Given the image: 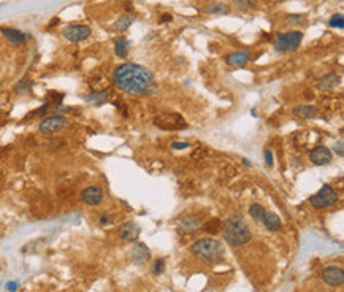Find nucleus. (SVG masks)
<instances>
[{"mask_svg":"<svg viewBox=\"0 0 344 292\" xmlns=\"http://www.w3.org/2000/svg\"><path fill=\"white\" fill-rule=\"evenodd\" d=\"M190 251L201 260H206V262H217V260L224 257L222 243H220L219 240L210 238V237L197 240L195 243H192V246H190Z\"/></svg>","mask_w":344,"mask_h":292,"instance_id":"obj_3","label":"nucleus"},{"mask_svg":"<svg viewBox=\"0 0 344 292\" xmlns=\"http://www.w3.org/2000/svg\"><path fill=\"white\" fill-rule=\"evenodd\" d=\"M29 91H30V81H21L16 86V92H19V94H26Z\"/></svg>","mask_w":344,"mask_h":292,"instance_id":"obj_30","label":"nucleus"},{"mask_svg":"<svg viewBox=\"0 0 344 292\" xmlns=\"http://www.w3.org/2000/svg\"><path fill=\"white\" fill-rule=\"evenodd\" d=\"M113 81L121 92L128 96L147 94L154 88V78L146 67L133 62H126L114 68Z\"/></svg>","mask_w":344,"mask_h":292,"instance_id":"obj_1","label":"nucleus"},{"mask_svg":"<svg viewBox=\"0 0 344 292\" xmlns=\"http://www.w3.org/2000/svg\"><path fill=\"white\" fill-rule=\"evenodd\" d=\"M0 70H2V67H0Z\"/></svg>","mask_w":344,"mask_h":292,"instance_id":"obj_38","label":"nucleus"},{"mask_svg":"<svg viewBox=\"0 0 344 292\" xmlns=\"http://www.w3.org/2000/svg\"><path fill=\"white\" fill-rule=\"evenodd\" d=\"M251 59V53L249 51H235V53H232L227 56V64L232 65V67H241L244 65L246 62H248Z\"/></svg>","mask_w":344,"mask_h":292,"instance_id":"obj_16","label":"nucleus"},{"mask_svg":"<svg viewBox=\"0 0 344 292\" xmlns=\"http://www.w3.org/2000/svg\"><path fill=\"white\" fill-rule=\"evenodd\" d=\"M2 34L3 37L7 39L11 45H22V43H26L29 37L21 32V30H18V29H11V27H3L2 29Z\"/></svg>","mask_w":344,"mask_h":292,"instance_id":"obj_14","label":"nucleus"},{"mask_svg":"<svg viewBox=\"0 0 344 292\" xmlns=\"http://www.w3.org/2000/svg\"><path fill=\"white\" fill-rule=\"evenodd\" d=\"M220 231L224 240L230 246H243L251 240V231L241 217H229Z\"/></svg>","mask_w":344,"mask_h":292,"instance_id":"obj_2","label":"nucleus"},{"mask_svg":"<svg viewBox=\"0 0 344 292\" xmlns=\"http://www.w3.org/2000/svg\"><path fill=\"white\" fill-rule=\"evenodd\" d=\"M165 270V262L162 259H157L154 262V267H152V273H156V275H161Z\"/></svg>","mask_w":344,"mask_h":292,"instance_id":"obj_29","label":"nucleus"},{"mask_svg":"<svg viewBox=\"0 0 344 292\" xmlns=\"http://www.w3.org/2000/svg\"><path fill=\"white\" fill-rule=\"evenodd\" d=\"M132 22H133V19L130 16H127V15H124V16H121L118 21H116V24H114V27L119 30V32H124V30H127L128 27L132 26Z\"/></svg>","mask_w":344,"mask_h":292,"instance_id":"obj_24","label":"nucleus"},{"mask_svg":"<svg viewBox=\"0 0 344 292\" xmlns=\"http://www.w3.org/2000/svg\"><path fill=\"white\" fill-rule=\"evenodd\" d=\"M7 289H8L10 292H15V291L18 289V283H8V284H7Z\"/></svg>","mask_w":344,"mask_h":292,"instance_id":"obj_36","label":"nucleus"},{"mask_svg":"<svg viewBox=\"0 0 344 292\" xmlns=\"http://www.w3.org/2000/svg\"><path fill=\"white\" fill-rule=\"evenodd\" d=\"M67 124H69V121H67L65 116L53 115V116L45 117V119L40 122L38 130H40L41 134H45V135H51V134L59 132V130H62L67 126Z\"/></svg>","mask_w":344,"mask_h":292,"instance_id":"obj_7","label":"nucleus"},{"mask_svg":"<svg viewBox=\"0 0 344 292\" xmlns=\"http://www.w3.org/2000/svg\"><path fill=\"white\" fill-rule=\"evenodd\" d=\"M190 145L187 141H173L171 143V148L173 150H186V148H189Z\"/></svg>","mask_w":344,"mask_h":292,"instance_id":"obj_31","label":"nucleus"},{"mask_svg":"<svg viewBox=\"0 0 344 292\" xmlns=\"http://www.w3.org/2000/svg\"><path fill=\"white\" fill-rule=\"evenodd\" d=\"M128 48H130V41L126 37H119V39L114 40V53L118 58H127Z\"/></svg>","mask_w":344,"mask_h":292,"instance_id":"obj_18","label":"nucleus"},{"mask_svg":"<svg viewBox=\"0 0 344 292\" xmlns=\"http://www.w3.org/2000/svg\"><path fill=\"white\" fill-rule=\"evenodd\" d=\"M340 83H341L340 75H336V73H328V75H325L319 79L317 88L321 91H331V89H335L336 86H340Z\"/></svg>","mask_w":344,"mask_h":292,"instance_id":"obj_15","label":"nucleus"},{"mask_svg":"<svg viewBox=\"0 0 344 292\" xmlns=\"http://www.w3.org/2000/svg\"><path fill=\"white\" fill-rule=\"evenodd\" d=\"M173 19V16H170V15H163L162 16V21H171Z\"/></svg>","mask_w":344,"mask_h":292,"instance_id":"obj_37","label":"nucleus"},{"mask_svg":"<svg viewBox=\"0 0 344 292\" xmlns=\"http://www.w3.org/2000/svg\"><path fill=\"white\" fill-rule=\"evenodd\" d=\"M11 107V97L8 94H0V110H3V111H8Z\"/></svg>","mask_w":344,"mask_h":292,"instance_id":"obj_27","label":"nucleus"},{"mask_svg":"<svg viewBox=\"0 0 344 292\" xmlns=\"http://www.w3.org/2000/svg\"><path fill=\"white\" fill-rule=\"evenodd\" d=\"M62 35L69 41H83L91 35V27L83 24H70L62 29Z\"/></svg>","mask_w":344,"mask_h":292,"instance_id":"obj_8","label":"nucleus"},{"mask_svg":"<svg viewBox=\"0 0 344 292\" xmlns=\"http://www.w3.org/2000/svg\"><path fill=\"white\" fill-rule=\"evenodd\" d=\"M109 221H111V216H109L108 213H103V214L100 216V224H102V226L109 224Z\"/></svg>","mask_w":344,"mask_h":292,"instance_id":"obj_34","label":"nucleus"},{"mask_svg":"<svg viewBox=\"0 0 344 292\" xmlns=\"http://www.w3.org/2000/svg\"><path fill=\"white\" fill-rule=\"evenodd\" d=\"M322 279L331 288H340L344 283V273L340 267H335V265H330V267H325L324 272H322Z\"/></svg>","mask_w":344,"mask_h":292,"instance_id":"obj_10","label":"nucleus"},{"mask_svg":"<svg viewBox=\"0 0 344 292\" xmlns=\"http://www.w3.org/2000/svg\"><path fill=\"white\" fill-rule=\"evenodd\" d=\"M333 150H335V153L338 154V156H344V148H343V141H338V143H335Z\"/></svg>","mask_w":344,"mask_h":292,"instance_id":"obj_32","label":"nucleus"},{"mask_svg":"<svg viewBox=\"0 0 344 292\" xmlns=\"http://www.w3.org/2000/svg\"><path fill=\"white\" fill-rule=\"evenodd\" d=\"M141 232L140 226L137 222L133 221H128V222H124L121 227H119V237L126 241H133L138 238V235Z\"/></svg>","mask_w":344,"mask_h":292,"instance_id":"obj_12","label":"nucleus"},{"mask_svg":"<svg viewBox=\"0 0 344 292\" xmlns=\"http://www.w3.org/2000/svg\"><path fill=\"white\" fill-rule=\"evenodd\" d=\"M302 18H303V16L290 15V16H289V19H290V22H302Z\"/></svg>","mask_w":344,"mask_h":292,"instance_id":"obj_35","label":"nucleus"},{"mask_svg":"<svg viewBox=\"0 0 344 292\" xmlns=\"http://www.w3.org/2000/svg\"><path fill=\"white\" fill-rule=\"evenodd\" d=\"M201 227H203L205 232L211 234V235H216L220 231V227H222V222H220V219H217V217H213V219L206 221L205 224H201Z\"/></svg>","mask_w":344,"mask_h":292,"instance_id":"obj_21","label":"nucleus"},{"mask_svg":"<svg viewBox=\"0 0 344 292\" xmlns=\"http://www.w3.org/2000/svg\"><path fill=\"white\" fill-rule=\"evenodd\" d=\"M200 227H201V219L200 216H195V214H186L180 222V229L187 234L199 231Z\"/></svg>","mask_w":344,"mask_h":292,"instance_id":"obj_13","label":"nucleus"},{"mask_svg":"<svg viewBox=\"0 0 344 292\" xmlns=\"http://www.w3.org/2000/svg\"><path fill=\"white\" fill-rule=\"evenodd\" d=\"M154 124L163 130H182L187 127V122L178 113H161L154 117Z\"/></svg>","mask_w":344,"mask_h":292,"instance_id":"obj_6","label":"nucleus"},{"mask_svg":"<svg viewBox=\"0 0 344 292\" xmlns=\"http://www.w3.org/2000/svg\"><path fill=\"white\" fill-rule=\"evenodd\" d=\"M328 26L333 27V29H344V19H343V15H335L331 16V19L328 21Z\"/></svg>","mask_w":344,"mask_h":292,"instance_id":"obj_26","label":"nucleus"},{"mask_svg":"<svg viewBox=\"0 0 344 292\" xmlns=\"http://www.w3.org/2000/svg\"><path fill=\"white\" fill-rule=\"evenodd\" d=\"M89 102H94L95 105H100L107 100V91H95L94 94H91V97H88Z\"/></svg>","mask_w":344,"mask_h":292,"instance_id":"obj_25","label":"nucleus"},{"mask_svg":"<svg viewBox=\"0 0 344 292\" xmlns=\"http://www.w3.org/2000/svg\"><path fill=\"white\" fill-rule=\"evenodd\" d=\"M295 116L303 117V119H312V117L317 116V108L312 107V105H302V107H297L293 110Z\"/></svg>","mask_w":344,"mask_h":292,"instance_id":"obj_19","label":"nucleus"},{"mask_svg":"<svg viewBox=\"0 0 344 292\" xmlns=\"http://www.w3.org/2000/svg\"><path fill=\"white\" fill-rule=\"evenodd\" d=\"M303 40V32L300 30H290V32H282L278 34L274 41V49L276 51H295L300 43Z\"/></svg>","mask_w":344,"mask_h":292,"instance_id":"obj_4","label":"nucleus"},{"mask_svg":"<svg viewBox=\"0 0 344 292\" xmlns=\"http://www.w3.org/2000/svg\"><path fill=\"white\" fill-rule=\"evenodd\" d=\"M265 160H267V165L273 167V153L270 150H265Z\"/></svg>","mask_w":344,"mask_h":292,"instance_id":"obj_33","label":"nucleus"},{"mask_svg":"<svg viewBox=\"0 0 344 292\" xmlns=\"http://www.w3.org/2000/svg\"><path fill=\"white\" fill-rule=\"evenodd\" d=\"M105 198V192L100 188V186H88L86 189H83L81 192V200L89 205V207H97L100 205Z\"/></svg>","mask_w":344,"mask_h":292,"instance_id":"obj_9","label":"nucleus"},{"mask_svg":"<svg viewBox=\"0 0 344 292\" xmlns=\"http://www.w3.org/2000/svg\"><path fill=\"white\" fill-rule=\"evenodd\" d=\"M263 222V226H265L270 232H274V231H279L281 229V219H279V216L273 213V211H265V214H263L262 217V221Z\"/></svg>","mask_w":344,"mask_h":292,"instance_id":"obj_17","label":"nucleus"},{"mask_svg":"<svg viewBox=\"0 0 344 292\" xmlns=\"http://www.w3.org/2000/svg\"><path fill=\"white\" fill-rule=\"evenodd\" d=\"M333 159V153L327 146H316L314 150L309 153V160L314 165H327Z\"/></svg>","mask_w":344,"mask_h":292,"instance_id":"obj_11","label":"nucleus"},{"mask_svg":"<svg viewBox=\"0 0 344 292\" xmlns=\"http://www.w3.org/2000/svg\"><path fill=\"white\" fill-rule=\"evenodd\" d=\"M132 254H133V259L137 260L138 264H143V262H146L147 259H149V250H147V246L146 245H143V243H138V245H135V248H133V251H132Z\"/></svg>","mask_w":344,"mask_h":292,"instance_id":"obj_20","label":"nucleus"},{"mask_svg":"<svg viewBox=\"0 0 344 292\" xmlns=\"http://www.w3.org/2000/svg\"><path fill=\"white\" fill-rule=\"evenodd\" d=\"M338 202V192L330 184H324L316 194L309 197V203L314 208H327Z\"/></svg>","mask_w":344,"mask_h":292,"instance_id":"obj_5","label":"nucleus"},{"mask_svg":"<svg viewBox=\"0 0 344 292\" xmlns=\"http://www.w3.org/2000/svg\"><path fill=\"white\" fill-rule=\"evenodd\" d=\"M205 13H210V15H225L229 13V7L224 3H210L205 7Z\"/></svg>","mask_w":344,"mask_h":292,"instance_id":"obj_22","label":"nucleus"},{"mask_svg":"<svg viewBox=\"0 0 344 292\" xmlns=\"http://www.w3.org/2000/svg\"><path fill=\"white\" fill-rule=\"evenodd\" d=\"M249 214H251V217H253V219L262 221L263 214H265V208H263L260 203H253V205L249 207Z\"/></svg>","mask_w":344,"mask_h":292,"instance_id":"obj_23","label":"nucleus"},{"mask_svg":"<svg viewBox=\"0 0 344 292\" xmlns=\"http://www.w3.org/2000/svg\"><path fill=\"white\" fill-rule=\"evenodd\" d=\"M257 0H233V3L236 5L238 8H249V7H253V5H255Z\"/></svg>","mask_w":344,"mask_h":292,"instance_id":"obj_28","label":"nucleus"}]
</instances>
